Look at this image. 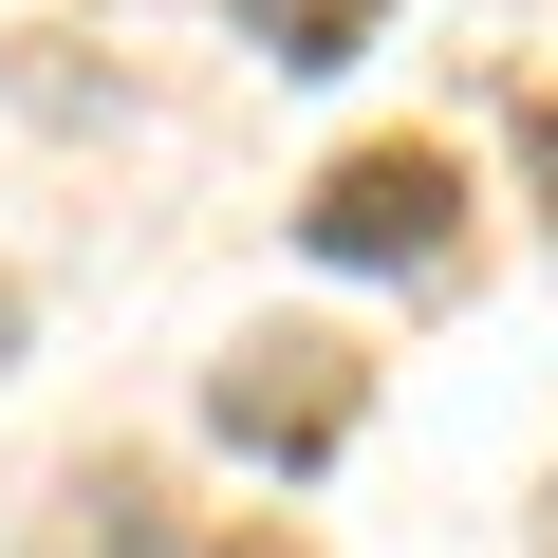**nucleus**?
<instances>
[{
	"instance_id": "f257e3e1",
	"label": "nucleus",
	"mask_w": 558,
	"mask_h": 558,
	"mask_svg": "<svg viewBox=\"0 0 558 558\" xmlns=\"http://www.w3.org/2000/svg\"><path fill=\"white\" fill-rule=\"evenodd\" d=\"M447 149H354V168H317V205H299V242L317 260H428L447 242Z\"/></svg>"
},
{
	"instance_id": "f03ea898",
	"label": "nucleus",
	"mask_w": 558,
	"mask_h": 558,
	"mask_svg": "<svg viewBox=\"0 0 558 558\" xmlns=\"http://www.w3.org/2000/svg\"><path fill=\"white\" fill-rule=\"evenodd\" d=\"M205 410H223L242 447H279V465H317V447H336V410H354V373H260V354H242Z\"/></svg>"
},
{
	"instance_id": "7ed1b4c3",
	"label": "nucleus",
	"mask_w": 558,
	"mask_h": 558,
	"mask_svg": "<svg viewBox=\"0 0 558 558\" xmlns=\"http://www.w3.org/2000/svg\"><path fill=\"white\" fill-rule=\"evenodd\" d=\"M373 20H391V0H242V38H260L279 75H336V57H373Z\"/></svg>"
},
{
	"instance_id": "20e7f679",
	"label": "nucleus",
	"mask_w": 558,
	"mask_h": 558,
	"mask_svg": "<svg viewBox=\"0 0 558 558\" xmlns=\"http://www.w3.org/2000/svg\"><path fill=\"white\" fill-rule=\"evenodd\" d=\"M0 354H20V299H0Z\"/></svg>"
}]
</instances>
